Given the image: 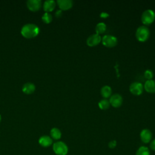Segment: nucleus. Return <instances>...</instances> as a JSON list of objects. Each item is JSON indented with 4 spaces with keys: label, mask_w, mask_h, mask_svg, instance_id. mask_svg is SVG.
<instances>
[{
    "label": "nucleus",
    "mask_w": 155,
    "mask_h": 155,
    "mask_svg": "<svg viewBox=\"0 0 155 155\" xmlns=\"http://www.w3.org/2000/svg\"><path fill=\"white\" fill-rule=\"evenodd\" d=\"M50 137H51L52 139L54 140H59L61 139V136H62V133L61 130L56 127L52 128L50 130Z\"/></svg>",
    "instance_id": "obj_17"
},
{
    "label": "nucleus",
    "mask_w": 155,
    "mask_h": 155,
    "mask_svg": "<svg viewBox=\"0 0 155 155\" xmlns=\"http://www.w3.org/2000/svg\"><path fill=\"white\" fill-rule=\"evenodd\" d=\"M39 33V28L38 25L32 23H28L22 26L21 30V35L25 38L36 37Z\"/></svg>",
    "instance_id": "obj_1"
},
{
    "label": "nucleus",
    "mask_w": 155,
    "mask_h": 155,
    "mask_svg": "<svg viewBox=\"0 0 155 155\" xmlns=\"http://www.w3.org/2000/svg\"><path fill=\"white\" fill-rule=\"evenodd\" d=\"M41 5L42 1L41 0H28L27 1V6L28 8L32 12L39 10Z\"/></svg>",
    "instance_id": "obj_10"
},
{
    "label": "nucleus",
    "mask_w": 155,
    "mask_h": 155,
    "mask_svg": "<svg viewBox=\"0 0 155 155\" xmlns=\"http://www.w3.org/2000/svg\"><path fill=\"white\" fill-rule=\"evenodd\" d=\"M109 102L110 105L114 108H119L122 105L123 103V98L120 94L115 93L110 96Z\"/></svg>",
    "instance_id": "obj_7"
},
{
    "label": "nucleus",
    "mask_w": 155,
    "mask_h": 155,
    "mask_svg": "<svg viewBox=\"0 0 155 155\" xmlns=\"http://www.w3.org/2000/svg\"><path fill=\"white\" fill-rule=\"evenodd\" d=\"M38 142L41 147L47 148L53 144V139L50 136L48 135H43L39 137Z\"/></svg>",
    "instance_id": "obj_12"
},
{
    "label": "nucleus",
    "mask_w": 155,
    "mask_h": 155,
    "mask_svg": "<svg viewBox=\"0 0 155 155\" xmlns=\"http://www.w3.org/2000/svg\"><path fill=\"white\" fill-rule=\"evenodd\" d=\"M101 36L96 33L90 35L86 40V43L89 47H94L97 45L101 42Z\"/></svg>",
    "instance_id": "obj_8"
},
{
    "label": "nucleus",
    "mask_w": 155,
    "mask_h": 155,
    "mask_svg": "<svg viewBox=\"0 0 155 155\" xmlns=\"http://www.w3.org/2000/svg\"><path fill=\"white\" fill-rule=\"evenodd\" d=\"M116 145H117V142H116V140H111V141L108 143V147H109L110 148H111V149L114 148L116 147Z\"/></svg>",
    "instance_id": "obj_23"
},
{
    "label": "nucleus",
    "mask_w": 155,
    "mask_h": 155,
    "mask_svg": "<svg viewBox=\"0 0 155 155\" xmlns=\"http://www.w3.org/2000/svg\"><path fill=\"white\" fill-rule=\"evenodd\" d=\"M35 85L31 82H27L24 84L22 87V91L25 94H31L35 90Z\"/></svg>",
    "instance_id": "obj_16"
},
{
    "label": "nucleus",
    "mask_w": 155,
    "mask_h": 155,
    "mask_svg": "<svg viewBox=\"0 0 155 155\" xmlns=\"http://www.w3.org/2000/svg\"><path fill=\"white\" fill-rule=\"evenodd\" d=\"M112 93V89L110 86L105 85L102 87L101 89V94L104 99H108L110 97Z\"/></svg>",
    "instance_id": "obj_15"
},
{
    "label": "nucleus",
    "mask_w": 155,
    "mask_h": 155,
    "mask_svg": "<svg viewBox=\"0 0 155 155\" xmlns=\"http://www.w3.org/2000/svg\"><path fill=\"white\" fill-rule=\"evenodd\" d=\"M56 3L60 10H68L73 5V2L71 0H58Z\"/></svg>",
    "instance_id": "obj_11"
},
{
    "label": "nucleus",
    "mask_w": 155,
    "mask_h": 155,
    "mask_svg": "<svg viewBox=\"0 0 155 155\" xmlns=\"http://www.w3.org/2000/svg\"><path fill=\"white\" fill-rule=\"evenodd\" d=\"M52 19H53L52 15L50 13L45 12V13H44L42 16V20L45 24L50 23L52 21Z\"/></svg>",
    "instance_id": "obj_21"
},
{
    "label": "nucleus",
    "mask_w": 155,
    "mask_h": 155,
    "mask_svg": "<svg viewBox=\"0 0 155 155\" xmlns=\"http://www.w3.org/2000/svg\"><path fill=\"white\" fill-rule=\"evenodd\" d=\"M56 5V2L53 0H46L44 2L43 8L45 12L49 13L53 11Z\"/></svg>",
    "instance_id": "obj_14"
},
{
    "label": "nucleus",
    "mask_w": 155,
    "mask_h": 155,
    "mask_svg": "<svg viewBox=\"0 0 155 155\" xmlns=\"http://www.w3.org/2000/svg\"><path fill=\"white\" fill-rule=\"evenodd\" d=\"M143 89L149 93H155V80H147L144 83Z\"/></svg>",
    "instance_id": "obj_13"
},
{
    "label": "nucleus",
    "mask_w": 155,
    "mask_h": 155,
    "mask_svg": "<svg viewBox=\"0 0 155 155\" xmlns=\"http://www.w3.org/2000/svg\"><path fill=\"white\" fill-rule=\"evenodd\" d=\"M155 20V12L151 9H147L141 15V21L144 25H149Z\"/></svg>",
    "instance_id": "obj_3"
},
{
    "label": "nucleus",
    "mask_w": 155,
    "mask_h": 155,
    "mask_svg": "<svg viewBox=\"0 0 155 155\" xmlns=\"http://www.w3.org/2000/svg\"><path fill=\"white\" fill-rule=\"evenodd\" d=\"M143 76H144V78L147 80H151V79H153V78L154 73L151 70L147 69L144 71Z\"/></svg>",
    "instance_id": "obj_22"
},
{
    "label": "nucleus",
    "mask_w": 155,
    "mask_h": 155,
    "mask_svg": "<svg viewBox=\"0 0 155 155\" xmlns=\"http://www.w3.org/2000/svg\"><path fill=\"white\" fill-rule=\"evenodd\" d=\"M136 155H150V151L148 147L141 146L136 151Z\"/></svg>",
    "instance_id": "obj_20"
},
{
    "label": "nucleus",
    "mask_w": 155,
    "mask_h": 155,
    "mask_svg": "<svg viewBox=\"0 0 155 155\" xmlns=\"http://www.w3.org/2000/svg\"><path fill=\"white\" fill-rule=\"evenodd\" d=\"M101 42L106 47L108 48H112L115 47L117 44V39L116 36L111 35H105L102 36Z\"/></svg>",
    "instance_id": "obj_5"
},
{
    "label": "nucleus",
    "mask_w": 155,
    "mask_h": 155,
    "mask_svg": "<svg viewBox=\"0 0 155 155\" xmlns=\"http://www.w3.org/2000/svg\"><path fill=\"white\" fill-rule=\"evenodd\" d=\"M106 30H107V25L103 22H100L97 23L95 27L96 33L99 35L101 34H103L104 33H105Z\"/></svg>",
    "instance_id": "obj_18"
},
{
    "label": "nucleus",
    "mask_w": 155,
    "mask_h": 155,
    "mask_svg": "<svg viewBox=\"0 0 155 155\" xmlns=\"http://www.w3.org/2000/svg\"><path fill=\"white\" fill-rule=\"evenodd\" d=\"M109 16H110V15L108 13H107V12H101V13H100V15H99V16L101 17V18H107L108 17H109Z\"/></svg>",
    "instance_id": "obj_24"
},
{
    "label": "nucleus",
    "mask_w": 155,
    "mask_h": 155,
    "mask_svg": "<svg viewBox=\"0 0 155 155\" xmlns=\"http://www.w3.org/2000/svg\"><path fill=\"white\" fill-rule=\"evenodd\" d=\"M1 116L0 114V122H1Z\"/></svg>",
    "instance_id": "obj_27"
},
{
    "label": "nucleus",
    "mask_w": 155,
    "mask_h": 155,
    "mask_svg": "<svg viewBox=\"0 0 155 155\" xmlns=\"http://www.w3.org/2000/svg\"><path fill=\"white\" fill-rule=\"evenodd\" d=\"M98 107L100 109H101L102 110H105L108 109L110 107V104L109 100H108L107 99H103L101 100L98 102Z\"/></svg>",
    "instance_id": "obj_19"
},
{
    "label": "nucleus",
    "mask_w": 155,
    "mask_h": 155,
    "mask_svg": "<svg viewBox=\"0 0 155 155\" xmlns=\"http://www.w3.org/2000/svg\"><path fill=\"white\" fill-rule=\"evenodd\" d=\"M62 15V11L61 10H58L56 11L55 12V16L56 18H60L61 17Z\"/></svg>",
    "instance_id": "obj_26"
},
{
    "label": "nucleus",
    "mask_w": 155,
    "mask_h": 155,
    "mask_svg": "<svg viewBox=\"0 0 155 155\" xmlns=\"http://www.w3.org/2000/svg\"><path fill=\"white\" fill-rule=\"evenodd\" d=\"M135 35L139 42H145L150 38V31L147 26L140 25L136 29Z\"/></svg>",
    "instance_id": "obj_2"
},
{
    "label": "nucleus",
    "mask_w": 155,
    "mask_h": 155,
    "mask_svg": "<svg viewBox=\"0 0 155 155\" xmlns=\"http://www.w3.org/2000/svg\"><path fill=\"white\" fill-rule=\"evenodd\" d=\"M150 147L152 150L155 151V139L151 140L150 144Z\"/></svg>",
    "instance_id": "obj_25"
},
{
    "label": "nucleus",
    "mask_w": 155,
    "mask_h": 155,
    "mask_svg": "<svg viewBox=\"0 0 155 155\" xmlns=\"http://www.w3.org/2000/svg\"><path fill=\"white\" fill-rule=\"evenodd\" d=\"M53 150L56 155H66L68 148L67 144L62 141H57L53 144Z\"/></svg>",
    "instance_id": "obj_4"
},
{
    "label": "nucleus",
    "mask_w": 155,
    "mask_h": 155,
    "mask_svg": "<svg viewBox=\"0 0 155 155\" xmlns=\"http://www.w3.org/2000/svg\"><path fill=\"white\" fill-rule=\"evenodd\" d=\"M152 137L153 134L149 129L145 128L140 131V138L142 142L145 143H148L151 141Z\"/></svg>",
    "instance_id": "obj_9"
},
{
    "label": "nucleus",
    "mask_w": 155,
    "mask_h": 155,
    "mask_svg": "<svg viewBox=\"0 0 155 155\" xmlns=\"http://www.w3.org/2000/svg\"><path fill=\"white\" fill-rule=\"evenodd\" d=\"M129 90L131 94L135 96L140 95L143 91V85L139 82H132L129 87Z\"/></svg>",
    "instance_id": "obj_6"
}]
</instances>
